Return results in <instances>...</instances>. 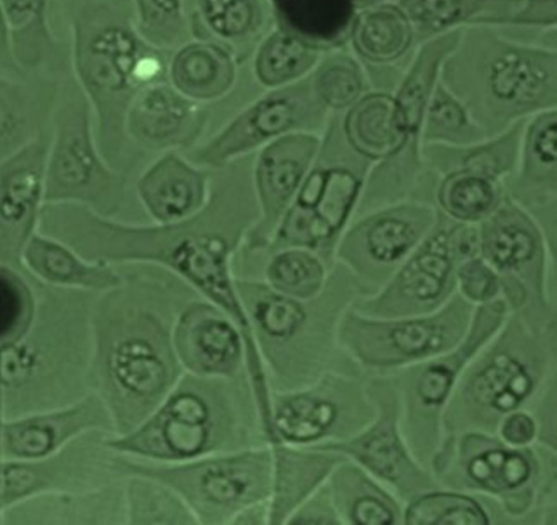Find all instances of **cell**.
Here are the masks:
<instances>
[{
	"label": "cell",
	"mask_w": 557,
	"mask_h": 525,
	"mask_svg": "<svg viewBox=\"0 0 557 525\" xmlns=\"http://www.w3.org/2000/svg\"><path fill=\"white\" fill-rule=\"evenodd\" d=\"M247 158L212 171L210 196L196 215L171 224H135L74 203H46L39 232L84 258L112 266L147 264L169 272L219 307L240 328L250 386H267L264 364L236 288L234 261L257 220Z\"/></svg>",
	"instance_id": "cell-1"
},
{
	"label": "cell",
	"mask_w": 557,
	"mask_h": 525,
	"mask_svg": "<svg viewBox=\"0 0 557 525\" xmlns=\"http://www.w3.org/2000/svg\"><path fill=\"white\" fill-rule=\"evenodd\" d=\"M70 34L71 75L94 116L98 147L115 170L128 175L145 153L129 141L125 121L136 93L166 82L171 52L135 30L129 0H59Z\"/></svg>",
	"instance_id": "cell-2"
},
{
	"label": "cell",
	"mask_w": 557,
	"mask_h": 525,
	"mask_svg": "<svg viewBox=\"0 0 557 525\" xmlns=\"http://www.w3.org/2000/svg\"><path fill=\"white\" fill-rule=\"evenodd\" d=\"M197 296L184 283L129 273L99 299L98 322L112 339L107 370L122 435L145 421L184 374L173 326L182 308Z\"/></svg>",
	"instance_id": "cell-3"
},
{
	"label": "cell",
	"mask_w": 557,
	"mask_h": 525,
	"mask_svg": "<svg viewBox=\"0 0 557 525\" xmlns=\"http://www.w3.org/2000/svg\"><path fill=\"white\" fill-rule=\"evenodd\" d=\"M268 445L246 372L235 378L184 372L158 408L136 428L109 446L125 455L157 463Z\"/></svg>",
	"instance_id": "cell-4"
},
{
	"label": "cell",
	"mask_w": 557,
	"mask_h": 525,
	"mask_svg": "<svg viewBox=\"0 0 557 525\" xmlns=\"http://www.w3.org/2000/svg\"><path fill=\"white\" fill-rule=\"evenodd\" d=\"M441 80L472 118L503 125L555 109L557 49L511 38L498 27L467 26L443 64Z\"/></svg>",
	"instance_id": "cell-5"
},
{
	"label": "cell",
	"mask_w": 557,
	"mask_h": 525,
	"mask_svg": "<svg viewBox=\"0 0 557 525\" xmlns=\"http://www.w3.org/2000/svg\"><path fill=\"white\" fill-rule=\"evenodd\" d=\"M128 175L112 167L96 139L90 105L72 75L61 84L46 160V203H74L116 217Z\"/></svg>",
	"instance_id": "cell-6"
},
{
	"label": "cell",
	"mask_w": 557,
	"mask_h": 525,
	"mask_svg": "<svg viewBox=\"0 0 557 525\" xmlns=\"http://www.w3.org/2000/svg\"><path fill=\"white\" fill-rule=\"evenodd\" d=\"M125 475H140L172 488L198 524H233L251 505L269 500L272 451L269 445L216 453L180 463L125 455Z\"/></svg>",
	"instance_id": "cell-7"
},
{
	"label": "cell",
	"mask_w": 557,
	"mask_h": 525,
	"mask_svg": "<svg viewBox=\"0 0 557 525\" xmlns=\"http://www.w3.org/2000/svg\"><path fill=\"white\" fill-rule=\"evenodd\" d=\"M330 112L315 98L309 76L294 84L265 89L214 134L187 152L210 171L224 168L292 133H318Z\"/></svg>",
	"instance_id": "cell-8"
},
{
	"label": "cell",
	"mask_w": 557,
	"mask_h": 525,
	"mask_svg": "<svg viewBox=\"0 0 557 525\" xmlns=\"http://www.w3.org/2000/svg\"><path fill=\"white\" fill-rule=\"evenodd\" d=\"M358 185L352 173L331 160L321 142L315 161L262 255L294 246L310 249L330 261Z\"/></svg>",
	"instance_id": "cell-9"
},
{
	"label": "cell",
	"mask_w": 557,
	"mask_h": 525,
	"mask_svg": "<svg viewBox=\"0 0 557 525\" xmlns=\"http://www.w3.org/2000/svg\"><path fill=\"white\" fill-rule=\"evenodd\" d=\"M318 133L285 135L256 152L250 179L258 216L246 235L242 251L263 254L292 205L321 147Z\"/></svg>",
	"instance_id": "cell-10"
},
{
	"label": "cell",
	"mask_w": 557,
	"mask_h": 525,
	"mask_svg": "<svg viewBox=\"0 0 557 525\" xmlns=\"http://www.w3.org/2000/svg\"><path fill=\"white\" fill-rule=\"evenodd\" d=\"M49 140L44 136L0 163V263L20 270L46 204Z\"/></svg>",
	"instance_id": "cell-11"
},
{
	"label": "cell",
	"mask_w": 557,
	"mask_h": 525,
	"mask_svg": "<svg viewBox=\"0 0 557 525\" xmlns=\"http://www.w3.org/2000/svg\"><path fill=\"white\" fill-rule=\"evenodd\" d=\"M210 118L208 105L182 95L166 80L136 93L125 129L132 145L143 153L188 152L201 141Z\"/></svg>",
	"instance_id": "cell-12"
},
{
	"label": "cell",
	"mask_w": 557,
	"mask_h": 525,
	"mask_svg": "<svg viewBox=\"0 0 557 525\" xmlns=\"http://www.w3.org/2000/svg\"><path fill=\"white\" fill-rule=\"evenodd\" d=\"M173 345L184 372L191 375L235 378L246 372L240 328L219 307L199 296L177 314Z\"/></svg>",
	"instance_id": "cell-13"
},
{
	"label": "cell",
	"mask_w": 557,
	"mask_h": 525,
	"mask_svg": "<svg viewBox=\"0 0 557 525\" xmlns=\"http://www.w3.org/2000/svg\"><path fill=\"white\" fill-rule=\"evenodd\" d=\"M212 171L183 152L160 153L137 176L135 193L151 223L171 224L199 213L210 196Z\"/></svg>",
	"instance_id": "cell-14"
},
{
	"label": "cell",
	"mask_w": 557,
	"mask_h": 525,
	"mask_svg": "<svg viewBox=\"0 0 557 525\" xmlns=\"http://www.w3.org/2000/svg\"><path fill=\"white\" fill-rule=\"evenodd\" d=\"M64 78L49 75L15 78L0 74V163L50 135Z\"/></svg>",
	"instance_id": "cell-15"
},
{
	"label": "cell",
	"mask_w": 557,
	"mask_h": 525,
	"mask_svg": "<svg viewBox=\"0 0 557 525\" xmlns=\"http://www.w3.org/2000/svg\"><path fill=\"white\" fill-rule=\"evenodd\" d=\"M189 24L193 38L225 47L242 65L273 26V17L269 0H194Z\"/></svg>",
	"instance_id": "cell-16"
},
{
	"label": "cell",
	"mask_w": 557,
	"mask_h": 525,
	"mask_svg": "<svg viewBox=\"0 0 557 525\" xmlns=\"http://www.w3.org/2000/svg\"><path fill=\"white\" fill-rule=\"evenodd\" d=\"M347 46L366 68H389L408 63L417 38L405 10L395 0H386L356 12Z\"/></svg>",
	"instance_id": "cell-17"
},
{
	"label": "cell",
	"mask_w": 557,
	"mask_h": 525,
	"mask_svg": "<svg viewBox=\"0 0 557 525\" xmlns=\"http://www.w3.org/2000/svg\"><path fill=\"white\" fill-rule=\"evenodd\" d=\"M238 66L225 47L191 38L171 52L168 80L182 95L208 105L231 93L237 83Z\"/></svg>",
	"instance_id": "cell-18"
},
{
	"label": "cell",
	"mask_w": 557,
	"mask_h": 525,
	"mask_svg": "<svg viewBox=\"0 0 557 525\" xmlns=\"http://www.w3.org/2000/svg\"><path fill=\"white\" fill-rule=\"evenodd\" d=\"M21 264L28 276L42 283L102 292L119 285L124 277L115 266L90 261L65 242L39 230L26 245Z\"/></svg>",
	"instance_id": "cell-19"
},
{
	"label": "cell",
	"mask_w": 557,
	"mask_h": 525,
	"mask_svg": "<svg viewBox=\"0 0 557 525\" xmlns=\"http://www.w3.org/2000/svg\"><path fill=\"white\" fill-rule=\"evenodd\" d=\"M409 16L417 46L472 25L506 26L522 0H395Z\"/></svg>",
	"instance_id": "cell-20"
},
{
	"label": "cell",
	"mask_w": 557,
	"mask_h": 525,
	"mask_svg": "<svg viewBox=\"0 0 557 525\" xmlns=\"http://www.w3.org/2000/svg\"><path fill=\"white\" fill-rule=\"evenodd\" d=\"M273 24L326 52L347 46L354 0H269Z\"/></svg>",
	"instance_id": "cell-21"
},
{
	"label": "cell",
	"mask_w": 557,
	"mask_h": 525,
	"mask_svg": "<svg viewBox=\"0 0 557 525\" xmlns=\"http://www.w3.org/2000/svg\"><path fill=\"white\" fill-rule=\"evenodd\" d=\"M272 451V488L268 500L267 524H286L290 515L308 499L327 472L323 455L284 443L270 446Z\"/></svg>",
	"instance_id": "cell-22"
},
{
	"label": "cell",
	"mask_w": 557,
	"mask_h": 525,
	"mask_svg": "<svg viewBox=\"0 0 557 525\" xmlns=\"http://www.w3.org/2000/svg\"><path fill=\"white\" fill-rule=\"evenodd\" d=\"M343 129L349 143L372 159L396 153L409 138L396 118L393 96L385 91L361 96L347 109Z\"/></svg>",
	"instance_id": "cell-23"
},
{
	"label": "cell",
	"mask_w": 557,
	"mask_h": 525,
	"mask_svg": "<svg viewBox=\"0 0 557 525\" xmlns=\"http://www.w3.org/2000/svg\"><path fill=\"white\" fill-rule=\"evenodd\" d=\"M335 418V405L314 390L271 391V426L277 443L310 445L326 434Z\"/></svg>",
	"instance_id": "cell-24"
},
{
	"label": "cell",
	"mask_w": 557,
	"mask_h": 525,
	"mask_svg": "<svg viewBox=\"0 0 557 525\" xmlns=\"http://www.w3.org/2000/svg\"><path fill=\"white\" fill-rule=\"evenodd\" d=\"M323 53L273 24L251 55L252 76L265 89L287 86L308 77Z\"/></svg>",
	"instance_id": "cell-25"
},
{
	"label": "cell",
	"mask_w": 557,
	"mask_h": 525,
	"mask_svg": "<svg viewBox=\"0 0 557 525\" xmlns=\"http://www.w3.org/2000/svg\"><path fill=\"white\" fill-rule=\"evenodd\" d=\"M315 98L329 111L351 107L368 92L369 74L348 46L323 53L309 75Z\"/></svg>",
	"instance_id": "cell-26"
},
{
	"label": "cell",
	"mask_w": 557,
	"mask_h": 525,
	"mask_svg": "<svg viewBox=\"0 0 557 525\" xmlns=\"http://www.w3.org/2000/svg\"><path fill=\"white\" fill-rule=\"evenodd\" d=\"M325 261L302 247H283L264 254L261 279L273 290L299 300H312L321 292Z\"/></svg>",
	"instance_id": "cell-27"
},
{
	"label": "cell",
	"mask_w": 557,
	"mask_h": 525,
	"mask_svg": "<svg viewBox=\"0 0 557 525\" xmlns=\"http://www.w3.org/2000/svg\"><path fill=\"white\" fill-rule=\"evenodd\" d=\"M125 489L126 520L133 524H198L182 498L165 484L129 475Z\"/></svg>",
	"instance_id": "cell-28"
},
{
	"label": "cell",
	"mask_w": 557,
	"mask_h": 525,
	"mask_svg": "<svg viewBox=\"0 0 557 525\" xmlns=\"http://www.w3.org/2000/svg\"><path fill=\"white\" fill-rule=\"evenodd\" d=\"M133 24L148 45L172 52L190 40L185 0H129Z\"/></svg>",
	"instance_id": "cell-29"
},
{
	"label": "cell",
	"mask_w": 557,
	"mask_h": 525,
	"mask_svg": "<svg viewBox=\"0 0 557 525\" xmlns=\"http://www.w3.org/2000/svg\"><path fill=\"white\" fill-rule=\"evenodd\" d=\"M451 268L447 234L440 233L412 257L396 280L404 298L426 302L438 297Z\"/></svg>",
	"instance_id": "cell-30"
},
{
	"label": "cell",
	"mask_w": 557,
	"mask_h": 525,
	"mask_svg": "<svg viewBox=\"0 0 557 525\" xmlns=\"http://www.w3.org/2000/svg\"><path fill=\"white\" fill-rule=\"evenodd\" d=\"M531 389V379L523 367L508 355H498L472 380L470 392L482 405L499 411L513 409Z\"/></svg>",
	"instance_id": "cell-31"
},
{
	"label": "cell",
	"mask_w": 557,
	"mask_h": 525,
	"mask_svg": "<svg viewBox=\"0 0 557 525\" xmlns=\"http://www.w3.org/2000/svg\"><path fill=\"white\" fill-rule=\"evenodd\" d=\"M482 249L494 266L508 270L532 259L536 240L527 224L499 215L484 228Z\"/></svg>",
	"instance_id": "cell-32"
},
{
	"label": "cell",
	"mask_w": 557,
	"mask_h": 525,
	"mask_svg": "<svg viewBox=\"0 0 557 525\" xmlns=\"http://www.w3.org/2000/svg\"><path fill=\"white\" fill-rule=\"evenodd\" d=\"M496 192L486 176L463 173L444 183L440 200L444 209L455 217L478 220L493 208Z\"/></svg>",
	"instance_id": "cell-33"
},
{
	"label": "cell",
	"mask_w": 557,
	"mask_h": 525,
	"mask_svg": "<svg viewBox=\"0 0 557 525\" xmlns=\"http://www.w3.org/2000/svg\"><path fill=\"white\" fill-rule=\"evenodd\" d=\"M406 521L416 525H482L487 517L471 499L449 493L421 498L407 511Z\"/></svg>",
	"instance_id": "cell-34"
},
{
	"label": "cell",
	"mask_w": 557,
	"mask_h": 525,
	"mask_svg": "<svg viewBox=\"0 0 557 525\" xmlns=\"http://www.w3.org/2000/svg\"><path fill=\"white\" fill-rule=\"evenodd\" d=\"M419 230L416 225L398 215L375 218L366 229L367 253L377 262H395L416 243Z\"/></svg>",
	"instance_id": "cell-35"
},
{
	"label": "cell",
	"mask_w": 557,
	"mask_h": 525,
	"mask_svg": "<svg viewBox=\"0 0 557 525\" xmlns=\"http://www.w3.org/2000/svg\"><path fill=\"white\" fill-rule=\"evenodd\" d=\"M423 122L428 134L433 136L453 137L474 133L469 111L441 78L431 96Z\"/></svg>",
	"instance_id": "cell-36"
},
{
	"label": "cell",
	"mask_w": 557,
	"mask_h": 525,
	"mask_svg": "<svg viewBox=\"0 0 557 525\" xmlns=\"http://www.w3.org/2000/svg\"><path fill=\"white\" fill-rule=\"evenodd\" d=\"M336 448L354 453L367 466L386 478H395L400 474L403 453L388 426H380L348 446Z\"/></svg>",
	"instance_id": "cell-37"
},
{
	"label": "cell",
	"mask_w": 557,
	"mask_h": 525,
	"mask_svg": "<svg viewBox=\"0 0 557 525\" xmlns=\"http://www.w3.org/2000/svg\"><path fill=\"white\" fill-rule=\"evenodd\" d=\"M469 474L479 484L493 490H502L525 482L530 467L518 453L492 450L471 461Z\"/></svg>",
	"instance_id": "cell-38"
},
{
	"label": "cell",
	"mask_w": 557,
	"mask_h": 525,
	"mask_svg": "<svg viewBox=\"0 0 557 525\" xmlns=\"http://www.w3.org/2000/svg\"><path fill=\"white\" fill-rule=\"evenodd\" d=\"M27 276L23 270L0 263V336L14 329L29 313Z\"/></svg>",
	"instance_id": "cell-39"
},
{
	"label": "cell",
	"mask_w": 557,
	"mask_h": 525,
	"mask_svg": "<svg viewBox=\"0 0 557 525\" xmlns=\"http://www.w3.org/2000/svg\"><path fill=\"white\" fill-rule=\"evenodd\" d=\"M391 347L405 355H419L442 347L445 336L434 321H412L392 325L386 329ZM391 348V349H392Z\"/></svg>",
	"instance_id": "cell-40"
},
{
	"label": "cell",
	"mask_w": 557,
	"mask_h": 525,
	"mask_svg": "<svg viewBox=\"0 0 557 525\" xmlns=\"http://www.w3.org/2000/svg\"><path fill=\"white\" fill-rule=\"evenodd\" d=\"M556 26L557 0H522L505 27H521L552 33L556 32Z\"/></svg>",
	"instance_id": "cell-41"
},
{
	"label": "cell",
	"mask_w": 557,
	"mask_h": 525,
	"mask_svg": "<svg viewBox=\"0 0 557 525\" xmlns=\"http://www.w3.org/2000/svg\"><path fill=\"white\" fill-rule=\"evenodd\" d=\"M458 275L463 292L473 300H487L497 292V277L482 260H468Z\"/></svg>",
	"instance_id": "cell-42"
},
{
	"label": "cell",
	"mask_w": 557,
	"mask_h": 525,
	"mask_svg": "<svg viewBox=\"0 0 557 525\" xmlns=\"http://www.w3.org/2000/svg\"><path fill=\"white\" fill-rule=\"evenodd\" d=\"M453 382V373L445 366L429 367L419 384V395L425 403H441Z\"/></svg>",
	"instance_id": "cell-43"
},
{
	"label": "cell",
	"mask_w": 557,
	"mask_h": 525,
	"mask_svg": "<svg viewBox=\"0 0 557 525\" xmlns=\"http://www.w3.org/2000/svg\"><path fill=\"white\" fill-rule=\"evenodd\" d=\"M352 516L356 523L362 525H386L391 524L393 516L391 512L374 499H360L354 507Z\"/></svg>",
	"instance_id": "cell-44"
},
{
	"label": "cell",
	"mask_w": 557,
	"mask_h": 525,
	"mask_svg": "<svg viewBox=\"0 0 557 525\" xmlns=\"http://www.w3.org/2000/svg\"><path fill=\"white\" fill-rule=\"evenodd\" d=\"M0 74L24 78L27 75L17 65L11 46L10 30L0 3Z\"/></svg>",
	"instance_id": "cell-45"
},
{
	"label": "cell",
	"mask_w": 557,
	"mask_h": 525,
	"mask_svg": "<svg viewBox=\"0 0 557 525\" xmlns=\"http://www.w3.org/2000/svg\"><path fill=\"white\" fill-rule=\"evenodd\" d=\"M534 425L525 414L511 415L504 424L503 435L512 443H525L533 437Z\"/></svg>",
	"instance_id": "cell-46"
},
{
	"label": "cell",
	"mask_w": 557,
	"mask_h": 525,
	"mask_svg": "<svg viewBox=\"0 0 557 525\" xmlns=\"http://www.w3.org/2000/svg\"><path fill=\"white\" fill-rule=\"evenodd\" d=\"M386 0H354L357 11Z\"/></svg>",
	"instance_id": "cell-47"
},
{
	"label": "cell",
	"mask_w": 557,
	"mask_h": 525,
	"mask_svg": "<svg viewBox=\"0 0 557 525\" xmlns=\"http://www.w3.org/2000/svg\"><path fill=\"white\" fill-rule=\"evenodd\" d=\"M42 5L49 11L51 0H40Z\"/></svg>",
	"instance_id": "cell-48"
}]
</instances>
